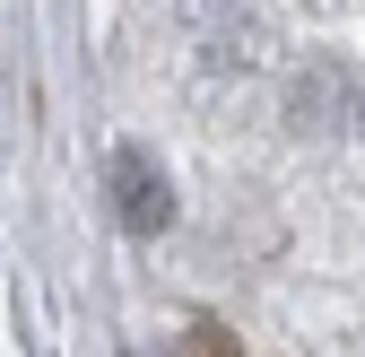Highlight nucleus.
I'll list each match as a JSON object with an SVG mask.
<instances>
[{
    "mask_svg": "<svg viewBox=\"0 0 365 357\" xmlns=\"http://www.w3.org/2000/svg\"><path fill=\"white\" fill-rule=\"evenodd\" d=\"M174 357H244V348H235V331H226V323H192V331L174 340Z\"/></svg>",
    "mask_w": 365,
    "mask_h": 357,
    "instance_id": "2",
    "label": "nucleus"
},
{
    "mask_svg": "<svg viewBox=\"0 0 365 357\" xmlns=\"http://www.w3.org/2000/svg\"><path fill=\"white\" fill-rule=\"evenodd\" d=\"M105 183H113L122 236H165V227H174V183H165V166H157L148 149H113V157H105Z\"/></svg>",
    "mask_w": 365,
    "mask_h": 357,
    "instance_id": "1",
    "label": "nucleus"
}]
</instances>
